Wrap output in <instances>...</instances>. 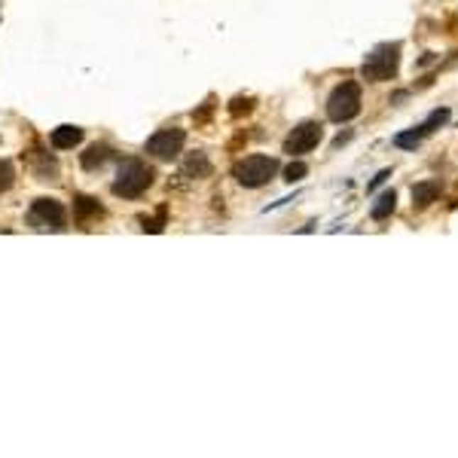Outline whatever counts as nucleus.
<instances>
[{
  "mask_svg": "<svg viewBox=\"0 0 458 458\" xmlns=\"http://www.w3.org/2000/svg\"><path fill=\"white\" fill-rule=\"evenodd\" d=\"M153 183V168L147 162L141 159H126L116 171V180H114V196L119 199H138L144 196L147 187Z\"/></svg>",
  "mask_w": 458,
  "mask_h": 458,
  "instance_id": "1",
  "label": "nucleus"
},
{
  "mask_svg": "<svg viewBox=\"0 0 458 458\" xmlns=\"http://www.w3.org/2000/svg\"><path fill=\"white\" fill-rule=\"evenodd\" d=\"M397 67H400V43H382L364 58L361 77L370 83H385V80L397 77Z\"/></svg>",
  "mask_w": 458,
  "mask_h": 458,
  "instance_id": "2",
  "label": "nucleus"
},
{
  "mask_svg": "<svg viewBox=\"0 0 458 458\" xmlns=\"http://www.w3.org/2000/svg\"><path fill=\"white\" fill-rule=\"evenodd\" d=\"M275 171H278V162H275V159H269V156H248V159L236 162L232 178H236L241 187L257 190V187H266V183L275 178Z\"/></svg>",
  "mask_w": 458,
  "mask_h": 458,
  "instance_id": "3",
  "label": "nucleus"
},
{
  "mask_svg": "<svg viewBox=\"0 0 458 458\" xmlns=\"http://www.w3.org/2000/svg\"><path fill=\"white\" fill-rule=\"evenodd\" d=\"M358 114H361V86L358 83L336 86L327 98V116L333 122H349Z\"/></svg>",
  "mask_w": 458,
  "mask_h": 458,
  "instance_id": "4",
  "label": "nucleus"
},
{
  "mask_svg": "<svg viewBox=\"0 0 458 458\" xmlns=\"http://www.w3.org/2000/svg\"><path fill=\"white\" fill-rule=\"evenodd\" d=\"M28 223L40 232H61L67 223V214H65V205L55 199H37L34 205L28 211Z\"/></svg>",
  "mask_w": 458,
  "mask_h": 458,
  "instance_id": "5",
  "label": "nucleus"
},
{
  "mask_svg": "<svg viewBox=\"0 0 458 458\" xmlns=\"http://www.w3.org/2000/svg\"><path fill=\"white\" fill-rule=\"evenodd\" d=\"M183 141H187V135H183L180 129H162L147 141V153L156 159H175V156H180Z\"/></svg>",
  "mask_w": 458,
  "mask_h": 458,
  "instance_id": "6",
  "label": "nucleus"
},
{
  "mask_svg": "<svg viewBox=\"0 0 458 458\" xmlns=\"http://www.w3.org/2000/svg\"><path fill=\"white\" fill-rule=\"evenodd\" d=\"M321 141V126L318 122H302V126H297L288 135V141H284V153H290V156H302V153H309L318 147Z\"/></svg>",
  "mask_w": 458,
  "mask_h": 458,
  "instance_id": "7",
  "label": "nucleus"
},
{
  "mask_svg": "<svg viewBox=\"0 0 458 458\" xmlns=\"http://www.w3.org/2000/svg\"><path fill=\"white\" fill-rule=\"evenodd\" d=\"M446 119H449V110H446V107L434 110V114L425 119V126L413 129V131H400V135L394 138V144H397V147H403V150H410V147H419V144H422V138H425V135H431V131H434L437 126H443Z\"/></svg>",
  "mask_w": 458,
  "mask_h": 458,
  "instance_id": "8",
  "label": "nucleus"
},
{
  "mask_svg": "<svg viewBox=\"0 0 458 458\" xmlns=\"http://www.w3.org/2000/svg\"><path fill=\"white\" fill-rule=\"evenodd\" d=\"M80 141H83V129H77V126H58L53 131V147L55 150H74Z\"/></svg>",
  "mask_w": 458,
  "mask_h": 458,
  "instance_id": "9",
  "label": "nucleus"
},
{
  "mask_svg": "<svg viewBox=\"0 0 458 458\" xmlns=\"http://www.w3.org/2000/svg\"><path fill=\"white\" fill-rule=\"evenodd\" d=\"M440 196V183L437 180H425V183H415L413 187V205L415 208H427L431 202H437Z\"/></svg>",
  "mask_w": 458,
  "mask_h": 458,
  "instance_id": "10",
  "label": "nucleus"
},
{
  "mask_svg": "<svg viewBox=\"0 0 458 458\" xmlns=\"http://www.w3.org/2000/svg\"><path fill=\"white\" fill-rule=\"evenodd\" d=\"M74 214H77L80 223H86L92 217H101V214H104V208H101L98 199H92V196H77L74 199Z\"/></svg>",
  "mask_w": 458,
  "mask_h": 458,
  "instance_id": "11",
  "label": "nucleus"
},
{
  "mask_svg": "<svg viewBox=\"0 0 458 458\" xmlns=\"http://www.w3.org/2000/svg\"><path fill=\"white\" fill-rule=\"evenodd\" d=\"M394 208H397V192L394 190H385L379 199H376V205H373V220H385V217H391L394 214Z\"/></svg>",
  "mask_w": 458,
  "mask_h": 458,
  "instance_id": "12",
  "label": "nucleus"
},
{
  "mask_svg": "<svg viewBox=\"0 0 458 458\" xmlns=\"http://www.w3.org/2000/svg\"><path fill=\"white\" fill-rule=\"evenodd\" d=\"M110 159V147H104V144H95V147H89L86 153H83V168L86 171H95V168H101L104 165V162Z\"/></svg>",
  "mask_w": 458,
  "mask_h": 458,
  "instance_id": "13",
  "label": "nucleus"
},
{
  "mask_svg": "<svg viewBox=\"0 0 458 458\" xmlns=\"http://www.w3.org/2000/svg\"><path fill=\"white\" fill-rule=\"evenodd\" d=\"M208 175H211V162L202 156V153H196V156H190L183 162V178H208Z\"/></svg>",
  "mask_w": 458,
  "mask_h": 458,
  "instance_id": "14",
  "label": "nucleus"
},
{
  "mask_svg": "<svg viewBox=\"0 0 458 458\" xmlns=\"http://www.w3.org/2000/svg\"><path fill=\"white\" fill-rule=\"evenodd\" d=\"M141 227H144V232H162V227H165V208H159L156 217H141Z\"/></svg>",
  "mask_w": 458,
  "mask_h": 458,
  "instance_id": "15",
  "label": "nucleus"
},
{
  "mask_svg": "<svg viewBox=\"0 0 458 458\" xmlns=\"http://www.w3.org/2000/svg\"><path fill=\"white\" fill-rule=\"evenodd\" d=\"M13 180H16V175H13V165L0 159V192H6L9 187H13Z\"/></svg>",
  "mask_w": 458,
  "mask_h": 458,
  "instance_id": "16",
  "label": "nucleus"
},
{
  "mask_svg": "<svg viewBox=\"0 0 458 458\" xmlns=\"http://www.w3.org/2000/svg\"><path fill=\"white\" fill-rule=\"evenodd\" d=\"M305 171H309V168H305L302 162H290V165L284 168V180H290V183H293V180H302Z\"/></svg>",
  "mask_w": 458,
  "mask_h": 458,
  "instance_id": "17",
  "label": "nucleus"
},
{
  "mask_svg": "<svg viewBox=\"0 0 458 458\" xmlns=\"http://www.w3.org/2000/svg\"><path fill=\"white\" fill-rule=\"evenodd\" d=\"M251 107H253V104H251V101H241V98H239V101H232V107H229V114H232V116H241V114H248V110H251Z\"/></svg>",
  "mask_w": 458,
  "mask_h": 458,
  "instance_id": "18",
  "label": "nucleus"
},
{
  "mask_svg": "<svg viewBox=\"0 0 458 458\" xmlns=\"http://www.w3.org/2000/svg\"><path fill=\"white\" fill-rule=\"evenodd\" d=\"M388 178H391V171H388V168H385V171H379V175H376V178H373V183H370V187H366V190H370V192H373L376 187H379V183H385V180H388Z\"/></svg>",
  "mask_w": 458,
  "mask_h": 458,
  "instance_id": "19",
  "label": "nucleus"
}]
</instances>
